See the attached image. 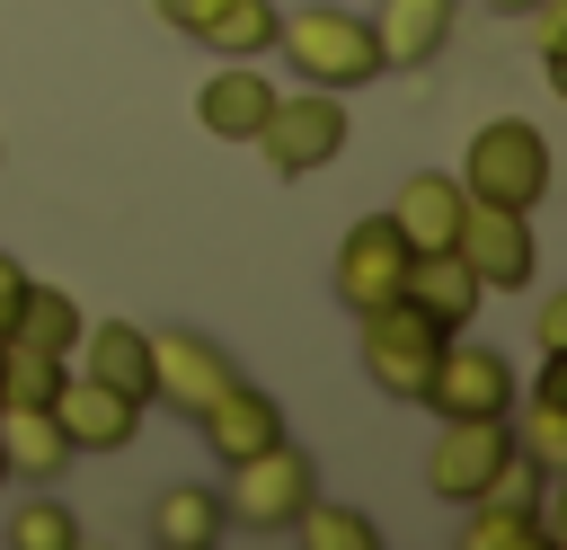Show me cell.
Returning <instances> with one entry per match:
<instances>
[{
    "mask_svg": "<svg viewBox=\"0 0 567 550\" xmlns=\"http://www.w3.org/2000/svg\"><path fill=\"white\" fill-rule=\"evenodd\" d=\"M275 44H284V62H292L310 89H363V80H381V71H390V62H381L372 18H363V9H346V0L284 9V18H275Z\"/></svg>",
    "mask_w": 567,
    "mask_h": 550,
    "instance_id": "obj_1",
    "label": "cell"
},
{
    "mask_svg": "<svg viewBox=\"0 0 567 550\" xmlns=\"http://www.w3.org/2000/svg\"><path fill=\"white\" fill-rule=\"evenodd\" d=\"M53 417H62V435H71V452H124L133 435H142V399H124L115 381H97V373H62V390H53Z\"/></svg>",
    "mask_w": 567,
    "mask_h": 550,
    "instance_id": "obj_12",
    "label": "cell"
},
{
    "mask_svg": "<svg viewBox=\"0 0 567 550\" xmlns=\"http://www.w3.org/2000/svg\"><path fill=\"white\" fill-rule=\"evenodd\" d=\"M461 213H470V186H461L452 169H416V177H399V195H390V222L408 231V248H452Z\"/></svg>",
    "mask_w": 567,
    "mask_h": 550,
    "instance_id": "obj_17",
    "label": "cell"
},
{
    "mask_svg": "<svg viewBox=\"0 0 567 550\" xmlns=\"http://www.w3.org/2000/svg\"><path fill=\"white\" fill-rule=\"evenodd\" d=\"M195 426H204V444H213V461H221V470L292 435V426H284V399H275V390H257V381H239V373L204 399V417H195Z\"/></svg>",
    "mask_w": 567,
    "mask_h": 550,
    "instance_id": "obj_13",
    "label": "cell"
},
{
    "mask_svg": "<svg viewBox=\"0 0 567 550\" xmlns=\"http://www.w3.org/2000/svg\"><path fill=\"white\" fill-rule=\"evenodd\" d=\"M151 532H159L168 550H213V541L230 532V515H221V497H213V488L177 479V488H159V506H151Z\"/></svg>",
    "mask_w": 567,
    "mask_h": 550,
    "instance_id": "obj_22",
    "label": "cell"
},
{
    "mask_svg": "<svg viewBox=\"0 0 567 550\" xmlns=\"http://www.w3.org/2000/svg\"><path fill=\"white\" fill-rule=\"evenodd\" d=\"M266 106H275V80H266L257 62L213 53V80L195 89V124H204L213 142H248V133L266 124Z\"/></svg>",
    "mask_w": 567,
    "mask_h": 550,
    "instance_id": "obj_14",
    "label": "cell"
},
{
    "mask_svg": "<svg viewBox=\"0 0 567 550\" xmlns=\"http://www.w3.org/2000/svg\"><path fill=\"white\" fill-rule=\"evenodd\" d=\"M292 532H301L310 550H372V541H381V523H372L363 506H328V497H310V506L292 515Z\"/></svg>",
    "mask_w": 567,
    "mask_h": 550,
    "instance_id": "obj_25",
    "label": "cell"
},
{
    "mask_svg": "<svg viewBox=\"0 0 567 550\" xmlns=\"http://www.w3.org/2000/svg\"><path fill=\"white\" fill-rule=\"evenodd\" d=\"M523 18L540 27V62H549V71H567V9H558V0H532Z\"/></svg>",
    "mask_w": 567,
    "mask_h": 550,
    "instance_id": "obj_27",
    "label": "cell"
},
{
    "mask_svg": "<svg viewBox=\"0 0 567 550\" xmlns=\"http://www.w3.org/2000/svg\"><path fill=\"white\" fill-rule=\"evenodd\" d=\"M71 461H80V452H71V435H62L53 408H0V470H9V479L53 488Z\"/></svg>",
    "mask_w": 567,
    "mask_h": 550,
    "instance_id": "obj_19",
    "label": "cell"
},
{
    "mask_svg": "<svg viewBox=\"0 0 567 550\" xmlns=\"http://www.w3.org/2000/svg\"><path fill=\"white\" fill-rule=\"evenodd\" d=\"M514 444L532 452V461H549V470H567V355H549L540 364V381H532V399H514Z\"/></svg>",
    "mask_w": 567,
    "mask_h": 550,
    "instance_id": "obj_20",
    "label": "cell"
},
{
    "mask_svg": "<svg viewBox=\"0 0 567 550\" xmlns=\"http://www.w3.org/2000/svg\"><path fill=\"white\" fill-rule=\"evenodd\" d=\"M239 364L204 337V328H151V399L177 417H204V399L230 381Z\"/></svg>",
    "mask_w": 567,
    "mask_h": 550,
    "instance_id": "obj_11",
    "label": "cell"
},
{
    "mask_svg": "<svg viewBox=\"0 0 567 550\" xmlns=\"http://www.w3.org/2000/svg\"><path fill=\"white\" fill-rule=\"evenodd\" d=\"M487 9H496V18H523V9H532V0H487Z\"/></svg>",
    "mask_w": 567,
    "mask_h": 550,
    "instance_id": "obj_30",
    "label": "cell"
},
{
    "mask_svg": "<svg viewBox=\"0 0 567 550\" xmlns=\"http://www.w3.org/2000/svg\"><path fill=\"white\" fill-rule=\"evenodd\" d=\"M363 18H372V35H381V62H390V71H425V62L452 44L461 0H372Z\"/></svg>",
    "mask_w": 567,
    "mask_h": 550,
    "instance_id": "obj_15",
    "label": "cell"
},
{
    "mask_svg": "<svg viewBox=\"0 0 567 550\" xmlns=\"http://www.w3.org/2000/svg\"><path fill=\"white\" fill-rule=\"evenodd\" d=\"M18 293H27V266L0 248V337H9V319H18Z\"/></svg>",
    "mask_w": 567,
    "mask_h": 550,
    "instance_id": "obj_29",
    "label": "cell"
},
{
    "mask_svg": "<svg viewBox=\"0 0 567 550\" xmlns=\"http://www.w3.org/2000/svg\"><path fill=\"white\" fill-rule=\"evenodd\" d=\"M257 142V160L275 169V177H310V169H328L346 142H354V115H346V89H275V106H266V124L248 133Z\"/></svg>",
    "mask_w": 567,
    "mask_h": 550,
    "instance_id": "obj_3",
    "label": "cell"
},
{
    "mask_svg": "<svg viewBox=\"0 0 567 550\" xmlns=\"http://www.w3.org/2000/svg\"><path fill=\"white\" fill-rule=\"evenodd\" d=\"M452 248H461V266H470L487 293H523V284L540 275V240H532V213H514V204H478V195H470V213H461Z\"/></svg>",
    "mask_w": 567,
    "mask_h": 550,
    "instance_id": "obj_7",
    "label": "cell"
},
{
    "mask_svg": "<svg viewBox=\"0 0 567 550\" xmlns=\"http://www.w3.org/2000/svg\"><path fill=\"white\" fill-rule=\"evenodd\" d=\"M0 160H9V151H0Z\"/></svg>",
    "mask_w": 567,
    "mask_h": 550,
    "instance_id": "obj_32",
    "label": "cell"
},
{
    "mask_svg": "<svg viewBox=\"0 0 567 550\" xmlns=\"http://www.w3.org/2000/svg\"><path fill=\"white\" fill-rule=\"evenodd\" d=\"M62 355H35V346H18V337H0V408H53V390H62Z\"/></svg>",
    "mask_w": 567,
    "mask_h": 550,
    "instance_id": "obj_24",
    "label": "cell"
},
{
    "mask_svg": "<svg viewBox=\"0 0 567 550\" xmlns=\"http://www.w3.org/2000/svg\"><path fill=\"white\" fill-rule=\"evenodd\" d=\"M80 328H89L80 293H62V284H35V275H27V293H18V319H9V337H18V346H35V355H62V364H71Z\"/></svg>",
    "mask_w": 567,
    "mask_h": 550,
    "instance_id": "obj_21",
    "label": "cell"
},
{
    "mask_svg": "<svg viewBox=\"0 0 567 550\" xmlns=\"http://www.w3.org/2000/svg\"><path fill=\"white\" fill-rule=\"evenodd\" d=\"M461 541H470V550H549V523H540V506L478 497V506H470V523H461Z\"/></svg>",
    "mask_w": 567,
    "mask_h": 550,
    "instance_id": "obj_23",
    "label": "cell"
},
{
    "mask_svg": "<svg viewBox=\"0 0 567 550\" xmlns=\"http://www.w3.org/2000/svg\"><path fill=\"white\" fill-rule=\"evenodd\" d=\"M478 204H514V213H540L549 204V177H558V160H549V133L532 124V115H487L478 133H470V151H461V169H452Z\"/></svg>",
    "mask_w": 567,
    "mask_h": 550,
    "instance_id": "obj_2",
    "label": "cell"
},
{
    "mask_svg": "<svg viewBox=\"0 0 567 550\" xmlns=\"http://www.w3.org/2000/svg\"><path fill=\"white\" fill-rule=\"evenodd\" d=\"M514 399H523L514 364H505L496 346H478L470 328H452L443 355H434V373H425V399H416V408H434V417H514Z\"/></svg>",
    "mask_w": 567,
    "mask_h": 550,
    "instance_id": "obj_6",
    "label": "cell"
},
{
    "mask_svg": "<svg viewBox=\"0 0 567 550\" xmlns=\"http://www.w3.org/2000/svg\"><path fill=\"white\" fill-rule=\"evenodd\" d=\"M159 9V27L168 35H186V44H204V53H230V62H257V53H275V0H151Z\"/></svg>",
    "mask_w": 567,
    "mask_h": 550,
    "instance_id": "obj_10",
    "label": "cell"
},
{
    "mask_svg": "<svg viewBox=\"0 0 567 550\" xmlns=\"http://www.w3.org/2000/svg\"><path fill=\"white\" fill-rule=\"evenodd\" d=\"M0 479H9V470H0Z\"/></svg>",
    "mask_w": 567,
    "mask_h": 550,
    "instance_id": "obj_31",
    "label": "cell"
},
{
    "mask_svg": "<svg viewBox=\"0 0 567 550\" xmlns=\"http://www.w3.org/2000/svg\"><path fill=\"white\" fill-rule=\"evenodd\" d=\"M310 497H319V470H310V452L284 435V444H266V452L230 461L221 515H230V523H248V532H292V515H301Z\"/></svg>",
    "mask_w": 567,
    "mask_h": 550,
    "instance_id": "obj_5",
    "label": "cell"
},
{
    "mask_svg": "<svg viewBox=\"0 0 567 550\" xmlns=\"http://www.w3.org/2000/svg\"><path fill=\"white\" fill-rule=\"evenodd\" d=\"M443 355V328L416 310V302H381L354 319V364L372 373L381 399H425V373Z\"/></svg>",
    "mask_w": 567,
    "mask_h": 550,
    "instance_id": "obj_4",
    "label": "cell"
},
{
    "mask_svg": "<svg viewBox=\"0 0 567 550\" xmlns=\"http://www.w3.org/2000/svg\"><path fill=\"white\" fill-rule=\"evenodd\" d=\"M408 257H416V248H408V231H399L390 213H363V222L337 240V275H328V284H337V302L363 319V310L399 302V284H408Z\"/></svg>",
    "mask_w": 567,
    "mask_h": 550,
    "instance_id": "obj_8",
    "label": "cell"
},
{
    "mask_svg": "<svg viewBox=\"0 0 567 550\" xmlns=\"http://www.w3.org/2000/svg\"><path fill=\"white\" fill-rule=\"evenodd\" d=\"M505 452H514L505 417H443V435L425 444V488L443 506H470V497H487V479L505 470Z\"/></svg>",
    "mask_w": 567,
    "mask_h": 550,
    "instance_id": "obj_9",
    "label": "cell"
},
{
    "mask_svg": "<svg viewBox=\"0 0 567 550\" xmlns=\"http://www.w3.org/2000/svg\"><path fill=\"white\" fill-rule=\"evenodd\" d=\"M9 541H18V550H80V515H71L53 488H35V497L9 515Z\"/></svg>",
    "mask_w": 567,
    "mask_h": 550,
    "instance_id": "obj_26",
    "label": "cell"
},
{
    "mask_svg": "<svg viewBox=\"0 0 567 550\" xmlns=\"http://www.w3.org/2000/svg\"><path fill=\"white\" fill-rule=\"evenodd\" d=\"M399 302H416V310L452 337V328H470V319H478L487 284L461 266V248H416V257H408V284H399Z\"/></svg>",
    "mask_w": 567,
    "mask_h": 550,
    "instance_id": "obj_16",
    "label": "cell"
},
{
    "mask_svg": "<svg viewBox=\"0 0 567 550\" xmlns=\"http://www.w3.org/2000/svg\"><path fill=\"white\" fill-rule=\"evenodd\" d=\"M71 364L97 373V381H115L124 399L151 408V328H142V319H89L80 346H71Z\"/></svg>",
    "mask_w": 567,
    "mask_h": 550,
    "instance_id": "obj_18",
    "label": "cell"
},
{
    "mask_svg": "<svg viewBox=\"0 0 567 550\" xmlns=\"http://www.w3.org/2000/svg\"><path fill=\"white\" fill-rule=\"evenodd\" d=\"M532 337H540V355H567V302H558V293L540 302V319H532Z\"/></svg>",
    "mask_w": 567,
    "mask_h": 550,
    "instance_id": "obj_28",
    "label": "cell"
}]
</instances>
